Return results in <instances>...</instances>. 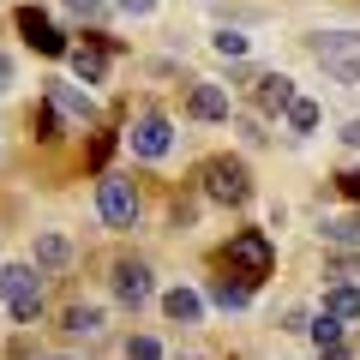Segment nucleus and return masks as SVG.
Listing matches in <instances>:
<instances>
[{
    "label": "nucleus",
    "instance_id": "nucleus-30",
    "mask_svg": "<svg viewBox=\"0 0 360 360\" xmlns=\"http://www.w3.org/2000/svg\"><path fill=\"white\" fill-rule=\"evenodd\" d=\"M6 90H13V60L0 54V96H6Z\"/></svg>",
    "mask_w": 360,
    "mask_h": 360
},
{
    "label": "nucleus",
    "instance_id": "nucleus-29",
    "mask_svg": "<svg viewBox=\"0 0 360 360\" xmlns=\"http://www.w3.org/2000/svg\"><path fill=\"white\" fill-rule=\"evenodd\" d=\"M336 180H342V193H348V198L360 205V168H348V174H336Z\"/></svg>",
    "mask_w": 360,
    "mask_h": 360
},
{
    "label": "nucleus",
    "instance_id": "nucleus-11",
    "mask_svg": "<svg viewBox=\"0 0 360 360\" xmlns=\"http://www.w3.org/2000/svg\"><path fill=\"white\" fill-rule=\"evenodd\" d=\"M66 60H72L78 84H103V72H108V49H96V42H78V49H66Z\"/></svg>",
    "mask_w": 360,
    "mask_h": 360
},
{
    "label": "nucleus",
    "instance_id": "nucleus-19",
    "mask_svg": "<svg viewBox=\"0 0 360 360\" xmlns=\"http://www.w3.org/2000/svg\"><path fill=\"white\" fill-rule=\"evenodd\" d=\"M324 276H330V283L360 288V258H354V252H336V258H324Z\"/></svg>",
    "mask_w": 360,
    "mask_h": 360
},
{
    "label": "nucleus",
    "instance_id": "nucleus-12",
    "mask_svg": "<svg viewBox=\"0 0 360 360\" xmlns=\"http://www.w3.org/2000/svg\"><path fill=\"white\" fill-rule=\"evenodd\" d=\"M319 66H324V78H336L342 90H354V84H360V54H354V49H324V54H319Z\"/></svg>",
    "mask_w": 360,
    "mask_h": 360
},
{
    "label": "nucleus",
    "instance_id": "nucleus-21",
    "mask_svg": "<svg viewBox=\"0 0 360 360\" xmlns=\"http://www.w3.org/2000/svg\"><path fill=\"white\" fill-rule=\"evenodd\" d=\"M288 127L295 132H319V103H312V96H295V103H288Z\"/></svg>",
    "mask_w": 360,
    "mask_h": 360
},
{
    "label": "nucleus",
    "instance_id": "nucleus-22",
    "mask_svg": "<svg viewBox=\"0 0 360 360\" xmlns=\"http://www.w3.org/2000/svg\"><path fill=\"white\" fill-rule=\"evenodd\" d=\"M307 336H312L319 348H336V342H342V319H330V312H319V319L307 324Z\"/></svg>",
    "mask_w": 360,
    "mask_h": 360
},
{
    "label": "nucleus",
    "instance_id": "nucleus-5",
    "mask_svg": "<svg viewBox=\"0 0 360 360\" xmlns=\"http://www.w3.org/2000/svg\"><path fill=\"white\" fill-rule=\"evenodd\" d=\"M127 144H132V156H144V162H162L168 150H174V127H168V115H139L127 127Z\"/></svg>",
    "mask_w": 360,
    "mask_h": 360
},
{
    "label": "nucleus",
    "instance_id": "nucleus-25",
    "mask_svg": "<svg viewBox=\"0 0 360 360\" xmlns=\"http://www.w3.org/2000/svg\"><path fill=\"white\" fill-rule=\"evenodd\" d=\"M127 360H162V342H156V336H132V342H127Z\"/></svg>",
    "mask_w": 360,
    "mask_h": 360
},
{
    "label": "nucleus",
    "instance_id": "nucleus-28",
    "mask_svg": "<svg viewBox=\"0 0 360 360\" xmlns=\"http://www.w3.org/2000/svg\"><path fill=\"white\" fill-rule=\"evenodd\" d=\"M240 139H246V144H264V139H270V132H264V127H258V120H240Z\"/></svg>",
    "mask_w": 360,
    "mask_h": 360
},
{
    "label": "nucleus",
    "instance_id": "nucleus-3",
    "mask_svg": "<svg viewBox=\"0 0 360 360\" xmlns=\"http://www.w3.org/2000/svg\"><path fill=\"white\" fill-rule=\"evenodd\" d=\"M0 300H6V312H13L18 324H37V312H42L37 264H0Z\"/></svg>",
    "mask_w": 360,
    "mask_h": 360
},
{
    "label": "nucleus",
    "instance_id": "nucleus-7",
    "mask_svg": "<svg viewBox=\"0 0 360 360\" xmlns=\"http://www.w3.org/2000/svg\"><path fill=\"white\" fill-rule=\"evenodd\" d=\"M42 103H54L60 115H72L78 127H96V120H103L96 96H90L84 84H66V78H49V84H42Z\"/></svg>",
    "mask_w": 360,
    "mask_h": 360
},
{
    "label": "nucleus",
    "instance_id": "nucleus-16",
    "mask_svg": "<svg viewBox=\"0 0 360 360\" xmlns=\"http://www.w3.org/2000/svg\"><path fill=\"white\" fill-rule=\"evenodd\" d=\"M210 307L240 312V307H252V288H246V283H234V276H217V283H210Z\"/></svg>",
    "mask_w": 360,
    "mask_h": 360
},
{
    "label": "nucleus",
    "instance_id": "nucleus-8",
    "mask_svg": "<svg viewBox=\"0 0 360 360\" xmlns=\"http://www.w3.org/2000/svg\"><path fill=\"white\" fill-rule=\"evenodd\" d=\"M150 295H156L150 264H144V258H115V300L120 307H144Z\"/></svg>",
    "mask_w": 360,
    "mask_h": 360
},
{
    "label": "nucleus",
    "instance_id": "nucleus-31",
    "mask_svg": "<svg viewBox=\"0 0 360 360\" xmlns=\"http://www.w3.org/2000/svg\"><path fill=\"white\" fill-rule=\"evenodd\" d=\"M342 144H354V150H360V115H354V120L342 127Z\"/></svg>",
    "mask_w": 360,
    "mask_h": 360
},
{
    "label": "nucleus",
    "instance_id": "nucleus-26",
    "mask_svg": "<svg viewBox=\"0 0 360 360\" xmlns=\"http://www.w3.org/2000/svg\"><path fill=\"white\" fill-rule=\"evenodd\" d=\"M108 6H120V13H132V18H150L156 13V0H108Z\"/></svg>",
    "mask_w": 360,
    "mask_h": 360
},
{
    "label": "nucleus",
    "instance_id": "nucleus-27",
    "mask_svg": "<svg viewBox=\"0 0 360 360\" xmlns=\"http://www.w3.org/2000/svg\"><path fill=\"white\" fill-rule=\"evenodd\" d=\"M108 150H115V139H108V132H103V139H96V144H90V162H96V168H103V162H108Z\"/></svg>",
    "mask_w": 360,
    "mask_h": 360
},
{
    "label": "nucleus",
    "instance_id": "nucleus-14",
    "mask_svg": "<svg viewBox=\"0 0 360 360\" xmlns=\"http://www.w3.org/2000/svg\"><path fill=\"white\" fill-rule=\"evenodd\" d=\"M162 312H168L174 324H198V319H205V295H198V288H168V295H162Z\"/></svg>",
    "mask_w": 360,
    "mask_h": 360
},
{
    "label": "nucleus",
    "instance_id": "nucleus-2",
    "mask_svg": "<svg viewBox=\"0 0 360 360\" xmlns=\"http://www.w3.org/2000/svg\"><path fill=\"white\" fill-rule=\"evenodd\" d=\"M198 193H205L210 205L240 210L246 198H252V168H246L240 156H205V162H198Z\"/></svg>",
    "mask_w": 360,
    "mask_h": 360
},
{
    "label": "nucleus",
    "instance_id": "nucleus-15",
    "mask_svg": "<svg viewBox=\"0 0 360 360\" xmlns=\"http://www.w3.org/2000/svg\"><path fill=\"white\" fill-rule=\"evenodd\" d=\"M324 312H330V319H342V324H354V319H360V288L330 283V288H324Z\"/></svg>",
    "mask_w": 360,
    "mask_h": 360
},
{
    "label": "nucleus",
    "instance_id": "nucleus-9",
    "mask_svg": "<svg viewBox=\"0 0 360 360\" xmlns=\"http://www.w3.org/2000/svg\"><path fill=\"white\" fill-rule=\"evenodd\" d=\"M186 115H193V120H229L234 103H229V90H222V84H193V90H186Z\"/></svg>",
    "mask_w": 360,
    "mask_h": 360
},
{
    "label": "nucleus",
    "instance_id": "nucleus-6",
    "mask_svg": "<svg viewBox=\"0 0 360 360\" xmlns=\"http://www.w3.org/2000/svg\"><path fill=\"white\" fill-rule=\"evenodd\" d=\"M13 18H18V37H25L30 49H37V54H54V60H60V54L72 49V42L60 37V25H54V18L42 13V6H18Z\"/></svg>",
    "mask_w": 360,
    "mask_h": 360
},
{
    "label": "nucleus",
    "instance_id": "nucleus-33",
    "mask_svg": "<svg viewBox=\"0 0 360 360\" xmlns=\"http://www.w3.org/2000/svg\"><path fill=\"white\" fill-rule=\"evenodd\" d=\"M49 360H66V354H49Z\"/></svg>",
    "mask_w": 360,
    "mask_h": 360
},
{
    "label": "nucleus",
    "instance_id": "nucleus-18",
    "mask_svg": "<svg viewBox=\"0 0 360 360\" xmlns=\"http://www.w3.org/2000/svg\"><path fill=\"white\" fill-rule=\"evenodd\" d=\"M60 330H66V336H90V330H103V307H84V300H78V307H66Z\"/></svg>",
    "mask_w": 360,
    "mask_h": 360
},
{
    "label": "nucleus",
    "instance_id": "nucleus-17",
    "mask_svg": "<svg viewBox=\"0 0 360 360\" xmlns=\"http://www.w3.org/2000/svg\"><path fill=\"white\" fill-rule=\"evenodd\" d=\"M72 258V240L66 234H37V270H60Z\"/></svg>",
    "mask_w": 360,
    "mask_h": 360
},
{
    "label": "nucleus",
    "instance_id": "nucleus-20",
    "mask_svg": "<svg viewBox=\"0 0 360 360\" xmlns=\"http://www.w3.org/2000/svg\"><path fill=\"white\" fill-rule=\"evenodd\" d=\"M210 49H217V54H229V60H240V54L252 49V37H246V30H234V25H222L217 37H210Z\"/></svg>",
    "mask_w": 360,
    "mask_h": 360
},
{
    "label": "nucleus",
    "instance_id": "nucleus-13",
    "mask_svg": "<svg viewBox=\"0 0 360 360\" xmlns=\"http://www.w3.org/2000/svg\"><path fill=\"white\" fill-rule=\"evenodd\" d=\"M319 240L354 252V246H360V210H348V217H324V222H319Z\"/></svg>",
    "mask_w": 360,
    "mask_h": 360
},
{
    "label": "nucleus",
    "instance_id": "nucleus-24",
    "mask_svg": "<svg viewBox=\"0 0 360 360\" xmlns=\"http://www.w3.org/2000/svg\"><path fill=\"white\" fill-rule=\"evenodd\" d=\"M60 6L72 18H84V25H103V18H108V0H60Z\"/></svg>",
    "mask_w": 360,
    "mask_h": 360
},
{
    "label": "nucleus",
    "instance_id": "nucleus-1",
    "mask_svg": "<svg viewBox=\"0 0 360 360\" xmlns=\"http://www.w3.org/2000/svg\"><path fill=\"white\" fill-rule=\"evenodd\" d=\"M270 270H276V246H270L264 229H240L229 240V252H222V276H234V283H246V288H258Z\"/></svg>",
    "mask_w": 360,
    "mask_h": 360
},
{
    "label": "nucleus",
    "instance_id": "nucleus-10",
    "mask_svg": "<svg viewBox=\"0 0 360 360\" xmlns=\"http://www.w3.org/2000/svg\"><path fill=\"white\" fill-rule=\"evenodd\" d=\"M295 96H300V90H295L288 72H264V78H258V108H264V115H288Z\"/></svg>",
    "mask_w": 360,
    "mask_h": 360
},
{
    "label": "nucleus",
    "instance_id": "nucleus-23",
    "mask_svg": "<svg viewBox=\"0 0 360 360\" xmlns=\"http://www.w3.org/2000/svg\"><path fill=\"white\" fill-rule=\"evenodd\" d=\"M30 127H37V139H42V144H54V139H60V108L42 103L37 115H30Z\"/></svg>",
    "mask_w": 360,
    "mask_h": 360
},
{
    "label": "nucleus",
    "instance_id": "nucleus-32",
    "mask_svg": "<svg viewBox=\"0 0 360 360\" xmlns=\"http://www.w3.org/2000/svg\"><path fill=\"white\" fill-rule=\"evenodd\" d=\"M319 360H354V354H348V348L336 342V348H319Z\"/></svg>",
    "mask_w": 360,
    "mask_h": 360
},
{
    "label": "nucleus",
    "instance_id": "nucleus-4",
    "mask_svg": "<svg viewBox=\"0 0 360 360\" xmlns=\"http://www.w3.org/2000/svg\"><path fill=\"white\" fill-rule=\"evenodd\" d=\"M96 210H103L108 229H132L139 222V186L127 174H103L96 180Z\"/></svg>",
    "mask_w": 360,
    "mask_h": 360
}]
</instances>
